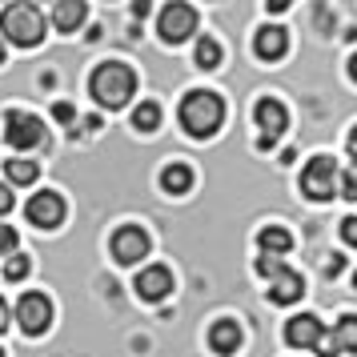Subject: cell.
I'll list each match as a JSON object with an SVG mask.
<instances>
[{
    "label": "cell",
    "mask_w": 357,
    "mask_h": 357,
    "mask_svg": "<svg viewBox=\"0 0 357 357\" xmlns=\"http://www.w3.org/2000/svg\"><path fill=\"white\" fill-rule=\"evenodd\" d=\"M221 121H225V100L209 93V89H193L189 97L181 100V129L197 137V141H205L213 132L221 129Z\"/></svg>",
    "instance_id": "obj_1"
},
{
    "label": "cell",
    "mask_w": 357,
    "mask_h": 357,
    "mask_svg": "<svg viewBox=\"0 0 357 357\" xmlns=\"http://www.w3.org/2000/svg\"><path fill=\"white\" fill-rule=\"evenodd\" d=\"M89 93L97 105L105 109H125L129 97L137 93V73L129 65H121V61H109V65H100L93 77H89Z\"/></svg>",
    "instance_id": "obj_2"
},
{
    "label": "cell",
    "mask_w": 357,
    "mask_h": 357,
    "mask_svg": "<svg viewBox=\"0 0 357 357\" xmlns=\"http://www.w3.org/2000/svg\"><path fill=\"white\" fill-rule=\"evenodd\" d=\"M0 33H4V40H13L20 49H36L45 40V17H40L36 4L17 0V4H8L0 13Z\"/></svg>",
    "instance_id": "obj_3"
},
{
    "label": "cell",
    "mask_w": 357,
    "mask_h": 357,
    "mask_svg": "<svg viewBox=\"0 0 357 357\" xmlns=\"http://www.w3.org/2000/svg\"><path fill=\"white\" fill-rule=\"evenodd\" d=\"M4 141L17 153H29V149L45 145V125L33 113H24V109H8L4 113Z\"/></svg>",
    "instance_id": "obj_4"
},
{
    "label": "cell",
    "mask_w": 357,
    "mask_h": 357,
    "mask_svg": "<svg viewBox=\"0 0 357 357\" xmlns=\"http://www.w3.org/2000/svg\"><path fill=\"white\" fill-rule=\"evenodd\" d=\"M157 33H161L169 45L189 40V36L197 33V13H193V4H185V0L165 4V8H161V20H157Z\"/></svg>",
    "instance_id": "obj_5"
},
{
    "label": "cell",
    "mask_w": 357,
    "mask_h": 357,
    "mask_svg": "<svg viewBox=\"0 0 357 357\" xmlns=\"http://www.w3.org/2000/svg\"><path fill=\"white\" fill-rule=\"evenodd\" d=\"M17 321L20 329L29 333V337H40V333H49L52 325V301L45 293H24L17 301Z\"/></svg>",
    "instance_id": "obj_6"
},
{
    "label": "cell",
    "mask_w": 357,
    "mask_h": 357,
    "mask_svg": "<svg viewBox=\"0 0 357 357\" xmlns=\"http://www.w3.org/2000/svg\"><path fill=\"white\" fill-rule=\"evenodd\" d=\"M301 189L313 201H329V197L337 193V165L329 161V157H313L305 165V173H301Z\"/></svg>",
    "instance_id": "obj_7"
},
{
    "label": "cell",
    "mask_w": 357,
    "mask_h": 357,
    "mask_svg": "<svg viewBox=\"0 0 357 357\" xmlns=\"http://www.w3.org/2000/svg\"><path fill=\"white\" fill-rule=\"evenodd\" d=\"M253 116H257V149H273V141L285 132V125H289V113H285V105L277 97H261L257 109H253Z\"/></svg>",
    "instance_id": "obj_8"
},
{
    "label": "cell",
    "mask_w": 357,
    "mask_h": 357,
    "mask_svg": "<svg viewBox=\"0 0 357 357\" xmlns=\"http://www.w3.org/2000/svg\"><path fill=\"white\" fill-rule=\"evenodd\" d=\"M24 217L33 221L36 229H56L65 221V197L45 189V193H33L29 197V205H24Z\"/></svg>",
    "instance_id": "obj_9"
},
{
    "label": "cell",
    "mask_w": 357,
    "mask_h": 357,
    "mask_svg": "<svg viewBox=\"0 0 357 357\" xmlns=\"http://www.w3.org/2000/svg\"><path fill=\"white\" fill-rule=\"evenodd\" d=\"M113 257L121 265H137L141 257H149V233L141 225H121L113 233Z\"/></svg>",
    "instance_id": "obj_10"
},
{
    "label": "cell",
    "mask_w": 357,
    "mask_h": 357,
    "mask_svg": "<svg viewBox=\"0 0 357 357\" xmlns=\"http://www.w3.org/2000/svg\"><path fill=\"white\" fill-rule=\"evenodd\" d=\"M317 354L321 357H341V354H357V317H341L333 325V333H321L317 341Z\"/></svg>",
    "instance_id": "obj_11"
},
{
    "label": "cell",
    "mask_w": 357,
    "mask_h": 357,
    "mask_svg": "<svg viewBox=\"0 0 357 357\" xmlns=\"http://www.w3.org/2000/svg\"><path fill=\"white\" fill-rule=\"evenodd\" d=\"M325 325L313 317V313H301V317H289L285 325V341H289L293 349H317V341H321Z\"/></svg>",
    "instance_id": "obj_12"
},
{
    "label": "cell",
    "mask_w": 357,
    "mask_h": 357,
    "mask_svg": "<svg viewBox=\"0 0 357 357\" xmlns=\"http://www.w3.org/2000/svg\"><path fill=\"white\" fill-rule=\"evenodd\" d=\"M137 293L145 297V301H165L169 293H173V273L165 269V265H149L137 273Z\"/></svg>",
    "instance_id": "obj_13"
},
{
    "label": "cell",
    "mask_w": 357,
    "mask_h": 357,
    "mask_svg": "<svg viewBox=\"0 0 357 357\" xmlns=\"http://www.w3.org/2000/svg\"><path fill=\"white\" fill-rule=\"evenodd\" d=\"M285 49H289V33L281 24H265L257 33V40H253V52H257L261 61H281Z\"/></svg>",
    "instance_id": "obj_14"
},
{
    "label": "cell",
    "mask_w": 357,
    "mask_h": 357,
    "mask_svg": "<svg viewBox=\"0 0 357 357\" xmlns=\"http://www.w3.org/2000/svg\"><path fill=\"white\" fill-rule=\"evenodd\" d=\"M301 293H305V281L293 269H285V273H277L269 281V301L273 305H293V301H301Z\"/></svg>",
    "instance_id": "obj_15"
},
{
    "label": "cell",
    "mask_w": 357,
    "mask_h": 357,
    "mask_svg": "<svg viewBox=\"0 0 357 357\" xmlns=\"http://www.w3.org/2000/svg\"><path fill=\"white\" fill-rule=\"evenodd\" d=\"M209 345H213V354H237V345H241V325L237 321H229V317H221V321H213L209 329Z\"/></svg>",
    "instance_id": "obj_16"
},
{
    "label": "cell",
    "mask_w": 357,
    "mask_h": 357,
    "mask_svg": "<svg viewBox=\"0 0 357 357\" xmlns=\"http://www.w3.org/2000/svg\"><path fill=\"white\" fill-rule=\"evenodd\" d=\"M257 245H261V257H281V253H289L293 249V237H289V229L265 225L257 233Z\"/></svg>",
    "instance_id": "obj_17"
},
{
    "label": "cell",
    "mask_w": 357,
    "mask_h": 357,
    "mask_svg": "<svg viewBox=\"0 0 357 357\" xmlns=\"http://www.w3.org/2000/svg\"><path fill=\"white\" fill-rule=\"evenodd\" d=\"M84 0H61L56 8H52V24L61 29V33H73V29H81L84 24Z\"/></svg>",
    "instance_id": "obj_18"
},
{
    "label": "cell",
    "mask_w": 357,
    "mask_h": 357,
    "mask_svg": "<svg viewBox=\"0 0 357 357\" xmlns=\"http://www.w3.org/2000/svg\"><path fill=\"white\" fill-rule=\"evenodd\" d=\"M161 189H165V193H173V197L189 193V189H193V169H189V165H181V161L165 165V173H161Z\"/></svg>",
    "instance_id": "obj_19"
},
{
    "label": "cell",
    "mask_w": 357,
    "mask_h": 357,
    "mask_svg": "<svg viewBox=\"0 0 357 357\" xmlns=\"http://www.w3.org/2000/svg\"><path fill=\"white\" fill-rule=\"evenodd\" d=\"M132 129H141V132L161 129V105H157V100H141V105L132 109Z\"/></svg>",
    "instance_id": "obj_20"
},
{
    "label": "cell",
    "mask_w": 357,
    "mask_h": 357,
    "mask_svg": "<svg viewBox=\"0 0 357 357\" xmlns=\"http://www.w3.org/2000/svg\"><path fill=\"white\" fill-rule=\"evenodd\" d=\"M36 177H40V165L36 161H24V157H13L8 161V181L13 185H33Z\"/></svg>",
    "instance_id": "obj_21"
},
{
    "label": "cell",
    "mask_w": 357,
    "mask_h": 357,
    "mask_svg": "<svg viewBox=\"0 0 357 357\" xmlns=\"http://www.w3.org/2000/svg\"><path fill=\"white\" fill-rule=\"evenodd\" d=\"M197 65L201 68H217L221 65V45H217L213 36H201V40H197Z\"/></svg>",
    "instance_id": "obj_22"
},
{
    "label": "cell",
    "mask_w": 357,
    "mask_h": 357,
    "mask_svg": "<svg viewBox=\"0 0 357 357\" xmlns=\"http://www.w3.org/2000/svg\"><path fill=\"white\" fill-rule=\"evenodd\" d=\"M29 269H33V261L20 257V253H13V257L4 261V277H8V281H24V277H29Z\"/></svg>",
    "instance_id": "obj_23"
},
{
    "label": "cell",
    "mask_w": 357,
    "mask_h": 357,
    "mask_svg": "<svg viewBox=\"0 0 357 357\" xmlns=\"http://www.w3.org/2000/svg\"><path fill=\"white\" fill-rule=\"evenodd\" d=\"M285 269H289V265H285L281 257H257V273L269 277V281H273L277 273H285Z\"/></svg>",
    "instance_id": "obj_24"
},
{
    "label": "cell",
    "mask_w": 357,
    "mask_h": 357,
    "mask_svg": "<svg viewBox=\"0 0 357 357\" xmlns=\"http://www.w3.org/2000/svg\"><path fill=\"white\" fill-rule=\"evenodd\" d=\"M337 193L345 197V201H357V165L345 173V177H337Z\"/></svg>",
    "instance_id": "obj_25"
},
{
    "label": "cell",
    "mask_w": 357,
    "mask_h": 357,
    "mask_svg": "<svg viewBox=\"0 0 357 357\" xmlns=\"http://www.w3.org/2000/svg\"><path fill=\"white\" fill-rule=\"evenodd\" d=\"M13 249H17V229L0 225V257H13Z\"/></svg>",
    "instance_id": "obj_26"
},
{
    "label": "cell",
    "mask_w": 357,
    "mask_h": 357,
    "mask_svg": "<svg viewBox=\"0 0 357 357\" xmlns=\"http://www.w3.org/2000/svg\"><path fill=\"white\" fill-rule=\"evenodd\" d=\"M52 116H56L61 125H73V121H77V109H73L68 100H56V105H52Z\"/></svg>",
    "instance_id": "obj_27"
},
{
    "label": "cell",
    "mask_w": 357,
    "mask_h": 357,
    "mask_svg": "<svg viewBox=\"0 0 357 357\" xmlns=\"http://www.w3.org/2000/svg\"><path fill=\"white\" fill-rule=\"evenodd\" d=\"M341 241L357 249V217H345V221H341Z\"/></svg>",
    "instance_id": "obj_28"
},
{
    "label": "cell",
    "mask_w": 357,
    "mask_h": 357,
    "mask_svg": "<svg viewBox=\"0 0 357 357\" xmlns=\"http://www.w3.org/2000/svg\"><path fill=\"white\" fill-rule=\"evenodd\" d=\"M341 269H345V257H337V253H333V257L325 261V273H329V277H337Z\"/></svg>",
    "instance_id": "obj_29"
},
{
    "label": "cell",
    "mask_w": 357,
    "mask_h": 357,
    "mask_svg": "<svg viewBox=\"0 0 357 357\" xmlns=\"http://www.w3.org/2000/svg\"><path fill=\"white\" fill-rule=\"evenodd\" d=\"M8 209H13V193H8V185H0V217Z\"/></svg>",
    "instance_id": "obj_30"
},
{
    "label": "cell",
    "mask_w": 357,
    "mask_h": 357,
    "mask_svg": "<svg viewBox=\"0 0 357 357\" xmlns=\"http://www.w3.org/2000/svg\"><path fill=\"white\" fill-rule=\"evenodd\" d=\"M132 17H149V0H137L132 4Z\"/></svg>",
    "instance_id": "obj_31"
},
{
    "label": "cell",
    "mask_w": 357,
    "mask_h": 357,
    "mask_svg": "<svg viewBox=\"0 0 357 357\" xmlns=\"http://www.w3.org/2000/svg\"><path fill=\"white\" fill-rule=\"evenodd\" d=\"M8 329V305H4V297H0V333Z\"/></svg>",
    "instance_id": "obj_32"
},
{
    "label": "cell",
    "mask_w": 357,
    "mask_h": 357,
    "mask_svg": "<svg viewBox=\"0 0 357 357\" xmlns=\"http://www.w3.org/2000/svg\"><path fill=\"white\" fill-rule=\"evenodd\" d=\"M349 157H354V165H357V125H354V132H349Z\"/></svg>",
    "instance_id": "obj_33"
},
{
    "label": "cell",
    "mask_w": 357,
    "mask_h": 357,
    "mask_svg": "<svg viewBox=\"0 0 357 357\" xmlns=\"http://www.w3.org/2000/svg\"><path fill=\"white\" fill-rule=\"evenodd\" d=\"M349 77L357 81V52H354V61H349Z\"/></svg>",
    "instance_id": "obj_34"
},
{
    "label": "cell",
    "mask_w": 357,
    "mask_h": 357,
    "mask_svg": "<svg viewBox=\"0 0 357 357\" xmlns=\"http://www.w3.org/2000/svg\"><path fill=\"white\" fill-rule=\"evenodd\" d=\"M0 65H4V40H0Z\"/></svg>",
    "instance_id": "obj_35"
},
{
    "label": "cell",
    "mask_w": 357,
    "mask_h": 357,
    "mask_svg": "<svg viewBox=\"0 0 357 357\" xmlns=\"http://www.w3.org/2000/svg\"><path fill=\"white\" fill-rule=\"evenodd\" d=\"M354 285H357V273H354Z\"/></svg>",
    "instance_id": "obj_36"
},
{
    "label": "cell",
    "mask_w": 357,
    "mask_h": 357,
    "mask_svg": "<svg viewBox=\"0 0 357 357\" xmlns=\"http://www.w3.org/2000/svg\"><path fill=\"white\" fill-rule=\"evenodd\" d=\"M0 357H4V354H0Z\"/></svg>",
    "instance_id": "obj_37"
}]
</instances>
